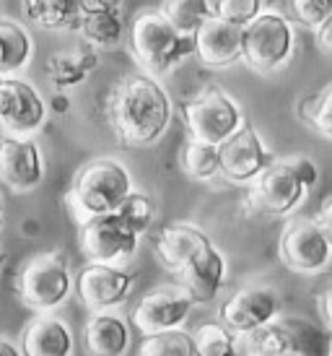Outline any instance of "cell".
Returning <instances> with one entry per match:
<instances>
[{
	"mask_svg": "<svg viewBox=\"0 0 332 356\" xmlns=\"http://www.w3.org/2000/svg\"><path fill=\"white\" fill-rule=\"evenodd\" d=\"M0 229H3V213H0Z\"/></svg>",
	"mask_w": 332,
	"mask_h": 356,
	"instance_id": "42",
	"label": "cell"
},
{
	"mask_svg": "<svg viewBox=\"0 0 332 356\" xmlns=\"http://www.w3.org/2000/svg\"><path fill=\"white\" fill-rule=\"evenodd\" d=\"M236 336V354L239 356H283L293 351V338L285 323H267L252 327Z\"/></svg>",
	"mask_w": 332,
	"mask_h": 356,
	"instance_id": "24",
	"label": "cell"
},
{
	"mask_svg": "<svg viewBox=\"0 0 332 356\" xmlns=\"http://www.w3.org/2000/svg\"><path fill=\"white\" fill-rule=\"evenodd\" d=\"M309 185L301 179L299 169L293 167L291 156L273 159L260 172V177L249 182L244 206L252 216L267 218H285L306 200Z\"/></svg>",
	"mask_w": 332,
	"mask_h": 356,
	"instance_id": "6",
	"label": "cell"
},
{
	"mask_svg": "<svg viewBox=\"0 0 332 356\" xmlns=\"http://www.w3.org/2000/svg\"><path fill=\"white\" fill-rule=\"evenodd\" d=\"M44 179V156L34 136H0V182L13 193H31Z\"/></svg>",
	"mask_w": 332,
	"mask_h": 356,
	"instance_id": "15",
	"label": "cell"
},
{
	"mask_svg": "<svg viewBox=\"0 0 332 356\" xmlns=\"http://www.w3.org/2000/svg\"><path fill=\"white\" fill-rule=\"evenodd\" d=\"M319 312H322L324 323L332 327V284L322 291V297H319Z\"/></svg>",
	"mask_w": 332,
	"mask_h": 356,
	"instance_id": "36",
	"label": "cell"
},
{
	"mask_svg": "<svg viewBox=\"0 0 332 356\" xmlns=\"http://www.w3.org/2000/svg\"><path fill=\"white\" fill-rule=\"evenodd\" d=\"M327 356H332V336H330V346H327Z\"/></svg>",
	"mask_w": 332,
	"mask_h": 356,
	"instance_id": "38",
	"label": "cell"
},
{
	"mask_svg": "<svg viewBox=\"0 0 332 356\" xmlns=\"http://www.w3.org/2000/svg\"><path fill=\"white\" fill-rule=\"evenodd\" d=\"M332 13V0H291V16L296 24L317 29Z\"/></svg>",
	"mask_w": 332,
	"mask_h": 356,
	"instance_id": "33",
	"label": "cell"
},
{
	"mask_svg": "<svg viewBox=\"0 0 332 356\" xmlns=\"http://www.w3.org/2000/svg\"><path fill=\"white\" fill-rule=\"evenodd\" d=\"M314 221L319 224V229L324 232V237L330 239V245H332V198L319 208V213L314 216Z\"/></svg>",
	"mask_w": 332,
	"mask_h": 356,
	"instance_id": "34",
	"label": "cell"
},
{
	"mask_svg": "<svg viewBox=\"0 0 332 356\" xmlns=\"http://www.w3.org/2000/svg\"><path fill=\"white\" fill-rule=\"evenodd\" d=\"M299 118L309 122L319 136L332 138V83L299 102Z\"/></svg>",
	"mask_w": 332,
	"mask_h": 356,
	"instance_id": "30",
	"label": "cell"
},
{
	"mask_svg": "<svg viewBox=\"0 0 332 356\" xmlns=\"http://www.w3.org/2000/svg\"><path fill=\"white\" fill-rule=\"evenodd\" d=\"M283 356H301L299 351H288V354H283Z\"/></svg>",
	"mask_w": 332,
	"mask_h": 356,
	"instance_id": "39",
	"label": "cell"
},
{
	"mask_svg": "<svg viewBox=\"0 0 332 356\" xmlns=\"http://www.w3.org/2000/svg\"><path fill=\"white\" fill-rule=\"evenodd\" d=\"M176 276H179V284L192 294L195 305H208L221 294L226 276H229V263H226L224 252L215 248L210 239L187 260Z\"/></svg>",
	"mask_w": 332,
	"mask_h": 356,
	"instance_id": "16",
	"label": "cell"
},
{
	"mask_svg": "<svg viewBox=\"0 0 332 356\" xmlns=\"http://www.w3.org/2000/svg\"><path fill=\"white\" fill-rule=\"evenodd\" d=\"M182 169L190 179L195 182H210L221 175V154L218 146L206 143V140H187L185 151H182Z\"/></svg>",
	"mask_w": 332,
	"mask_h": 356,
	"instance_id": "26",
	"label": "cell"
},
{
	"mask_svg": "<svg viewBox=\"0 0 332 356\" xmlns=\"http://www.w3.org/2000/svg\"><path fill=\"white\" fill-rule=\"evenodd\" d=\"M242 34L244 29L229 21L210 16L203 21L195 37V55L206 68H229L242 60Z\"/></svg>",
	"mask_w": 332,
	"mask_h": 356,
	"instance_id": "17",
	"label": "cell"
},
{
	"mask_svg": "<svg viewBox=\"0 0 332 356\" xmlns=\"http://www.w3.org/2000/svg\"><path fill=\"white\" fill-rule=\"evenodd\" d=\"M208 242H210V237L197 224L174 221L166 229H161V234L156 237V257L166 270L179 273L187 260Z\"/></svg>",
	"mask_w": 332,
	"mask_h": 356,
	"instance_id": "20",
	"label": "cell"
},
{
	"mask_svg": "<svg viewBox=\"0 0 332 356\" xmlns=\"http://www.w3.org/2000/svg\"><path fill=\"white\" fill-rule=\"evenodd\" d=\"M125 40L133 60L156 79L172 73L190 55H195V37L169 24L161 10L138 13Z\"/></svg>",
	"mask_w": 332,
	"mask_h": 356,
	"instance_id": "2",
	"label": "cell"
},
{
	"mask_svg": "<svg viewBox=\"0 0 332 356\" xmlns=\"http://www.w3.org/2000/svg\"><path fill=\"white\" fill-rule=\"evenodd\" d=\"M172 97L151 73H127L115 83L107 99L109 128L119 143L146 149L164 138L172 122Z\"/></svg>",
	"mask_w": 332,
	"mask_h": 356,
	"instance_id": "1",
	"label": "cell"
},
{
	"mask_svg": "<svg viewBox=\"0 0 332 356\" xmlns=\"http://www.w3.org/2000/svg\"><path fill=\"white\" fill-rule=\"evenodd\" d=\"M0 356H24V351L8 338H0Z\"/></svg>",
	"mask_w": 332,
	"mask_h": 356,
	"instance_id": "37",
	"label": "cell"
},
{
	"mask_svg": "<svg viewBox=\"0 0 332 356\" xmlns=\"http://www.w3.org/2000/svg\"><path fill=\"white\" fill-rule=\"evenodd\" d=\"M34 58V40L19 21L0 16V79L16 76Z\"/></svg>",
	"mask_w": 332,
	"mask_h": 356,
	"instance_id": "23",
	"label": "cell"
},
{
	"mask_svg": "<svg viewBox=\"0 0 332 356\" xmlns=\"http://www.w3.org/2000/svg\"><path fill=\"white\" fill-rule=\"evenodd\" d=\"M278 255L288 270L299 276H317L332 260V245L314 218L293 216L285 221L281 239H278Z\"/></svg>",
	"mask_w": 332,
	"mask_h": 356,
	"instance_id": "9",
	"label": "cell"
},
{
	"mask_svg": "<svg viewBox=\"0 0 332 356\" xmlns=\"http://www.w3.org/2000/svg\"><path fill=\"white\" fill-rule=\"evenodd\" d=\"M81 252L86 263L125 266L140 248V234L127 224L119 211L81 221Z\"/></svg>",
	"mask_w": 332,
	"mask_h": 356,
	"instance_id": "8",
	"label": "cell"
},
{
	"mask_svg": "<svg viewBox=\"0 0 332 356\" xmlns=\"http://www.w3.org/2000/svg\"><path fill=\"white\" fill-rule=\"evenodd\" d=\"M213 10L218 19L236 24L244 29L249 21H254L263 13V0H215Z\"/></svg>",
	"mask_w": 332,
	"mask_h": 356,
	"instance_id": "32",
	"label": "cell"
},
{
	"mask_svg": "<svg viewBox=\"0 0 332 356\" xmlns=\"http://www.w3.org/2000/svg\"><path fill=\"white\" fill-rule=\"evenodd\" d=\"M78 31L97 50H115V47H119L122 40L127 37L125 24H122V6L81 10Z\"/></svg>",
	"mask_w": 332,
	"mask_h": 356,
	"instance_id": "21",
	"label": "cell"
},
{
	"mask_svg": "<svg viewBox=\"0 0 332 356\" xmlns=\"http://www.w3.org/2000/svg\"><path fill=\"white\" fill-rule=\"evenodd\" d=\"M76 291V276L63 250L31 255L16 276V297L26 309L44 315L58 312Z\"/></svg>",
	"mask_w": 332,
	"mask_h": 356,
	"instance_id": "4",
	"label": "cell"
},
{
	"mask_svg": "<svg viewBox=\"0 0 332 356\" xmlns=\"http://www.w3.org/2000/svg\"><path fill=\"white\" fill-rule=\"evenodd\" d=\"M195 338V356H239L236 354V336L224 323H203L192 330Z\"/></svg>",
	"mask_w": 332,
	"mask_h": 356,
	"instance_id": "29",
	"label": "cell"
},
{
	"mask_svg": "<svg viewBox=\"0 0 332 356\" xmlns=\"http://www.w3.org/2000/svg\"><path fill=\"white\" fill-rule=\"evenodd\" d=\"M281 309H283V302L275 289L252 284V286L236 289L226 299L218 309V323H224L231 333H244L252 327L275 323L281 317Z\"/></svg>",
	"mask_w": 332,
	"mask_h": 356,
	"instance_id": "14",
	"label": "cell"
},
{
	"mask_svg": "<svg viewBox=\"0 0 332 356\" xmlns=\"http://www.w3.org/2000/svg\"><path fill=\"white\" fill-rule=\"evenodd\" d=\"M195 299L182 284H161L146 291L130 312V323L140 336H153L174 327H185Z\"/></svg>",
	"mask_w": 332,
	"mask_h": 356,
	"instance_id": "10",
	"label": "cell"
},
{
	"mask_svg": "<svg viewBox=\"0 0 332 356\" xmlns=\"http://www.w3.org/2000/svg\"><path fill=\"white\" fill-rule=\"evenodd\" d=\"M99 52L94 44H81L78 50L73 52H60L47 63V76L52 81V86L58 91L76 89L81 83H86L91 76V70L97 68Z\"/></svg>",
	"mask_w": 332,
	"mask_h": 356,
	"instance_id": "22",
	"label": "cell"
},
{
	"mask_svg": "<svg viewBox=\"0 0 332 356\" xmlns=\"http://www.w3.org/2000/svg\"><path fill=\"white\" fill-rule=\"evenodd\" d=\"M138 356H195V338L187 327L143 336Z\"/></svg>",
	"mask_w": 332,
	"mask_h": 356,
	"instance_id": "28",
	"label": "cell"
},
{
	"mask_svg": "<svg viewBox=\"0 0 332 356\" xmlns=\"http://www.w3.org/2000/svg\"><path fill=\"white\" fill-rule=\"evenodd\" d=\"M161 13L169 24H174L185 34H195L197 26L215 16L210 0H161Z\"/></svg>",
	"mask_w": 332,
	"mask_h": 356,
	"instance_id": "27",
	"label": "cell"
},
{
	"mask_svg": "<svg viewBox=\"0 0 332 356\" xmlns=\"http://www.w3.org/2000/svg\"><path fill=\"white\" fill-rule=\"evenodd\" d=\"M317 42H319V47H322L324 52L332 55V13L324 19L322 26H317Z\"/></svg>",
	"mask_w": 332,
	"mask_h": 356,
	"instance_id": "35",
	"label": "cell"
},
{
	"mask_svg": "<svg viewBox=\"0 0 332 356\" xmlns=\"http://www.w3.org/2000/svg\"><path fill=\"white\" fill-rule=\"evenodd\" d=\"M31 24L47 31H78L81 0H24Z\"/></svg>",
	"mask_w": 332,
	"mask_h": 356,
	"instance_id": "25",
	"label": "cell"
},
{
	"mask_svg": "<svg viewBox=\"0 0 332 356\" xmlns=\"http://www.w3.org/2000/svg\"><path fill=\"white\" fill-rule=\"evenodd\" d=\"M135 273L125 266L86 263L76 273V294L88 312L119 309L135 286Z\"/></svg>",
	"mask_w": 332,
	"mask_h": 356,
	"instance_id": "11",
	"label": "cell"
},
{
	"mask_svg": "<svg viewBox=\"0 0 332 356\" xmlns=\"http://www.w3.org/2000/svg\"><path fill=\"white\" fill-rule=\"evenodd\" d=\"M47 120V102L34 83L19 76L0 79V130L8 136H34Z\"/></svg>",
	"mask_w": 332,
	"mask_h": 356,
	"instance_id": "12",
	"label": "cell"
},
{
	"mask_svg": "<svg viewBox=\"0 0 332 356\" xmlns=\"http://www.w3.org/2000/svg\"><path fill=\"white\" fill-rule=\"evenodd\" d=\"M182 115L190 138L206 140L213 146H221L247 122L239 102L231 94H226L221 86H206L187 102Z\"/></svg>",
	"mask_w": 332,
	"mask_h": 356,
	"instance_id": "7",
	"label": "cell"
},
{
	"mask_svg": "<svg viewBox=\"0 0 332 356\" xmlns=\"http://www.w3.org/2000/svg\"><path fill=\"white\" fill-rule=\"evenodd\" d=\"M218 154H221V177L231 185H249L273 161V154L267 151L265 140L249 122H244L231 138H226L218 146Z\"/></svg>",
	"mask_w": 332,
	"mask_h": 356,
	"instance_id": "13",
	"label": "cell"
},
{
	"mask_svg": "<svg viewBox=\"0 0 332 356\" xmlns=\"http://www.w3.org/2000/svg\"><path fill=\"white\" fill-rule=\"evenodd\" d=\"M133 346L130 320L117 309L91 312L83 327V348L88 356H127Z\"/></svg>",
	"mask_w": 332,
	"mask_h": 356,
	"instance_id": "19",
	"label": "cell"
},
{
	"mask_svg": "<svg viewBox=\"0 0 332 356\" xmlns=\"http://www.w3.org/2000/svg\"><path fill=\"white\" fill-rule=\"evenodd\" d=\"M296 50L293 24L278 10H263L249 21L242 34V60L260 76H270L285 68Z\"/></svg>",
	"mask_w": 332,
	"mask_h": 356,
	"instance_id": "5",
	"label": "cell"
},
{
	"mask_svg": "<svg viewBox=\"0 0 332 356\" xmlns=\"http://www.w3.org/2000/svg\"><path fill=\"white\" fill-rule=\"evenodd\" d=\"M21 351L24 356H73L76 354V336L68 320L55 312L37 315L26 323L21 333Z\"/></svg>",
	"mask_w": 332,
	"mask_h": 356,
	"instance_id": "18",
	"label": "cell"
},
{
	"mask_svg": "<svg viewBox=\"0 0 332 356\" xmlns=\"http://www.w3.org/2000/svg\"><path fill=\"white\" fill-rule=\"evenodd\" d=\"M117 211L140 237H143L148 229L153 227V221H156V203H153V198H151L148 193H140V190H133V193L122 200V206H119Z\"/></svg>",
	"mask_w": 332,
	"mask_h": 356,
	"instance_id": "31",
	"label": "cell"
},
{
	"mask_svg": "<svg viewBox=\"0 0 332 356\" xmlns=\"http://www.w3.org/2000/svg\"><path fill=\"white\" fill-rule=\"evenodd\" d=\"M133 190H135V185H133L130 169L119 159L101 156L83 164L76 172L68 195H65V203L81 224L86 218L117 211Z\"/></svg>",
	"mask_w": 332,
	"mask_h": 356,
	"instance_id": "3",
	"label": "cell"
},
{
	"mask_svg": "<svg viewBox=\"0 0 332 356\" xmlns=\"http://www.w3.org/2000/svg\"><path fill=\"white\" fill-rule=\"evenodd\" d=\"M3 263H6V255H3V252H0V268H3Z\"/></svg>",
	"mask_w": 332,
	"mask_h": 356,
	"instance_id": "40",
	"label": "cell"
},
{
	"mask_svg": "<svg viewBox=\"0 0 332 356\" xmlns=\"http://www.w3.org/2000/svg\"><path fill=\"white\" fill-rule=\"evenodd\" d=\"M0 213H3V193H0Z\"/></svg>",
	"mask_w": 332,
	"mask_h": 356,
	"instance_id": "41",
	"label": "cell"
}]
</instances>
